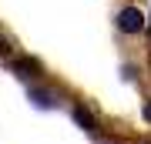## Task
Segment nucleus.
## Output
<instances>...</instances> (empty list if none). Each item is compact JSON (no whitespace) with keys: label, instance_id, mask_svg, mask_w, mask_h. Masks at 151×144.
I'll return each mask as SVG.
<instances>
[{"label":"nucleus","instance_id":"1","mask_svg":"<svg viewBox=\"0 0 151 144\" xmlns=\"http://www.w3.org/2000/svg\"><path fill=\"white\" fill-rule=\"evenodd\" d=\"M118 30H121V34H138V30H145V14H141L138 7H124V10L118 14Z\"/></svg>","mask_w":151,"mask_h":144},{"label":"nucleus","instance_id":"2","mask_svg":"<svg viewBox=\"0 0 151 144\" xmlns=\"http://www.w3.org/2000/svg\"><path fill=\"white\" fill-rule=\"evenodd\" d=\"M74 121L81 124V128H87V131H94V117L84 111V107H74Z\"/></svg>","mask_w":151,"mask_h":144},{"label":"nucleus","instance_id":"3","mask_svg":"<svg viewBox=\"0 0 151 144\" xmlns=\"http://www.w3.org/2000/svg\"><path fill=\"white\" fill-rule=\"evenodd\" d=\"M30 97H34V101H37L40 107H47V104H50V94H40V91H34Z\"/></svg>","mask_w":151,"mask_h":144},{"label":"nucleus","instance_id":"4","mask_svg":"<svg viewBox=\"0 0 151 144\" xmlns=\"http://www.w3.org/2000/svg\"><path fill=\"white\" fill-rule=\"evenodd\" d=\"M141 114H145V121H148V124H151V101H148V104H145V111H141Z\"/></svg>","mask_w":151,"mask_h":144},{"label":"nucleus","instance_id":"5","mask_svg":"<svg viewBox=\"0 0 151 144\" xmlns=\"http://www.w3.org/2000/svg\"><path fill=\"white\" fill-rule=\"evenodd\" d=\"M7 50H10V47H7V40L0 37V54H7Z\"/></svg>","mask_w":151,"mask_h":144}]
</instances>
